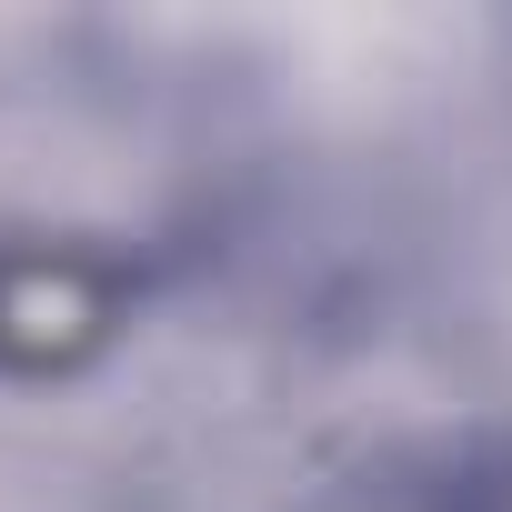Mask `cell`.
Masks as SVG:
<instances>
[{
	"label": "cell",
	"mask_w": 512,
	"mask_h": 512,
	"mask_svg": "<svg viewBox=\"0 0 512 512\" xmlns=\"http://www.w3.org/2000/svg\"><path fill=\"white\" fill-rule=\"evenodd\" d=\"M452 512H512V462H492V472H472V482L452 492Z\"/></svg>",
	"instance_id": "1"
}]
</instances>
